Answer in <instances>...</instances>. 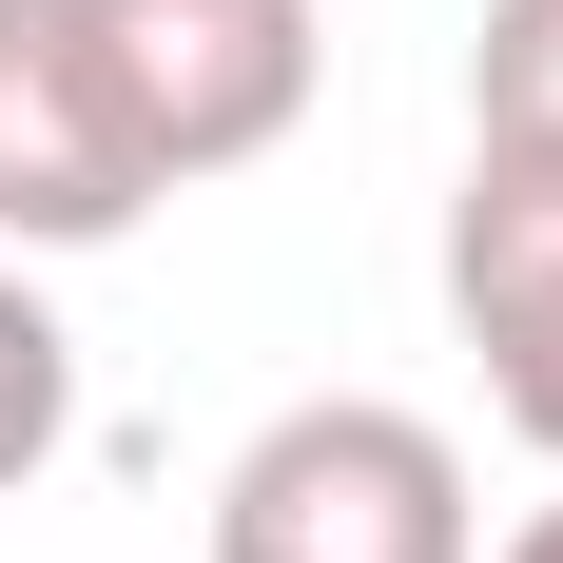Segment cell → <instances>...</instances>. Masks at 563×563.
<instances>
[{
	"mask_svg": "<svg viewBox=\"0 0 563 563\" xmlns=\"http://www.w3.org/2000/svg\"><path fill=\"white\" fill-rule=\"evenodd\" d=\"M156 214V156L98 78L78 0H0V253H117Z\"/></svg>",
	"mask_w": 563,
	"mask_h": 563,
	"instance_id": "obj_3",
	"label": "cell"
},
{
	"mask_svg": "<svg viewBox=\"0 0 563 563\" xmlns=\"http://www.w3.org/2000/svg\"><path fill=\"white\" fill-rule=\"evenodd\" d=\"M448 331L486 350V408L563 466V175L544 156H466V195H448Z\"/></svg>",
	"mask_w": 563,
	"mask_h": 563,
	"instance_id": "obj_4",
	"label": "cell"
},
{
	"mask_svg": "<svg viewBox=\"0 0 563 563\" xmlns=\"http://www.w3.org/2000/svg\"><path fill=\"white\" fill-rule=\"evenodd\" d=\"M486 563H563V506H525V525H506V544H486Z\"/></svg>",
	"mask_w": 563,
	"mask_h": 563,
	"instance_id": "obj_7",
	"label": "cell"
},
{
	"mask_svg": "<svg viewBox=\"0 0 563 563\" xmlns=\"http://www.w3.org/2000/svg\"><path fill=\"white\" fill-rule=\"evenodd\" d=\"M466 156H544L563 175V0H486V40H466Z\"/></svg>",
	"mask_w": 563,
	"mask_h": 563,
	"instance_id": "obj_5",
	"label": "cell"
},
{
	"mask_svg": "<svg viewBox=\"0 0 563 563\" xmlns=\"http://www.w3.org/2000/svg\"><path fill=\"white\" fill-rule=\"evenodd\" d=\"M214 563H486V506L428 408L311 389L214 466Z\"/></svg>",
	"mask_w": 563,
	"mask_h": 563,
	"instance_id": "obj_1",
	"label": "cell"
},
{
	"mask_svg": "<svg viewBox=\"0 0 563 563\" xmlns=\"http://www.w3.org/2000/svg\"><path fill=\"white\" fill-rule=\"evenodd\" d=\"M58 428H78V350H58V311L20 273H0V486H40Z\"/></svg>",
	"mask_w": 563,
	"mask_h": 563,
	"instance_id": "obj_6",
	"label": "cell"
},
{
	"mask_svg": "<svg viewBox=\"0 0 563 563\" xmlns=\"http://www.w3.org/2000/svg\"><path fill=\"white\" fill-rule=\"evenodd\" d=\"M78 20H98V78H117V117H136L156 195L253 175L291 117H311V58H331L311 0H78Z\"/></svg>",
	"mask_w": 563,
	"mask_h": 563,
	"instance_id": "obj_2",
	"label": "cell"
}]
</instances>
